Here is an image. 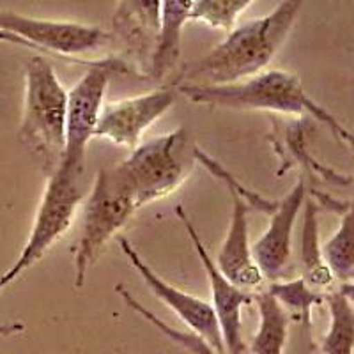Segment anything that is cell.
I'll return each instance as SVG.
<instances>
[{
    "label": "cell",
    "mask_w": 354,
    "mask_h": 354,
    "mask_svg": "<svg viewBox=\"0 0 354 354\" xmlns=\"http://www.w3.org/2000/svg\"><path fill=\"white\" fill-rule=\"evenodd\" d=\"M232 197V216L229 230L214 259L218 270L230 282L245 290H259L264 283V274L255 262L248 234V205L236 192L229 189Z\"/></svg>",
    "instance_id": "obj_13"
},
{
    "label": "cell",
    "mask_w": 354,
    "mask_h": 354,
    "mask_svg": "<svg viewBox=\"0 0 354 354\" xmlns=\"http://www.w3.org/2000/svg\"><path fill=\"white\" fill-rule=\"evenodd\" d=\"M115 290H117V294H119V296L122 298V301H124L126 305L133 310V312H137V314L140 315L144 321H147L149 324H153V326L156 328L160 333H163L165 337H169L172 342L179 344L183 349L189 351L192 354H220V353H216V351H214L209 344L205 342V340H202L198 335L192 333V331L176 330V328H172L170 324H167V322L161 321L160 317H156V315H154L153 312L147 308V306L142 305V303L138 301V299L135 298V296H133V294L129 292L124 286H122V283H119V286L115 287Z\"/></svg>",
    "instance_id": "obj_22"
},
{
    "label": "cell",
    "mask_w": 354,
    "mask_h": 354,
    "mask_svg": "<svg viewBox=\"0 0 354 354\" xmlns=\"http://www.w3.org/2000/svg\"><path fill=\"white\" fill-rule=\"evenodd\" d=\"M195 149L197 145L186 128H176L140 142L126 160L117 163L131 186L138 209L169 197L188 181L197 165Z\"/></svg>",
    "instance_id": "obj_5"
},
{
    "label": "cell",
    "mask_w": 354,
    "mask_h": 354,
    "mask_svg": "<svg viewBox=\"0 0 354 354\" xmlns=\"http://www.w3.org/2000/svg\"><path fill=\"white\" fill-rule=\"evenodd\" d=\"M176 97V88L167 87L106 103L97 119L94 137L135 149L144 133L172 109Z\"/></svg>",
    "instance_id": "obj_9"
},
{
    "label": "cell",
    "mask_w": 354,
    "mask_h": 354,
    "mask_svg": "<svg viewBox=\"0 0 354 354\" xmlns=\"http://www.w3.org/2000/svg\"><path fill=\"white\" fill-rule=\"evenodd\" d=\"M301 6L303 0H282L270 15L230 28L220 44L181 69L177 84H232L268 69L296 25Z\"/></svg>",
    "instance_id": "obj_1"
},
{
    "label": "cell",
    "mask_w": 354,
    "mask_h": 354,
    "mask_svg": "<svg viewBox=\"0 0 354 354\" xmlns=\"http://www.w3.org/2000/svg\"><path fill=\"white\" fill-rule=\"evenodd\" d=\"M128 71V64L113 57L94 61L88 64L87 71L73 85L71 91H68L66 149L61 161L85 169L87 145L94 138L110 80L115 75H124Z\"/></svg>",
    "instance_id": "obj_8"
},
{
    "label": "cell",
    "mask_w": 354,
    "mask_h": 354,
    "mask_svg": "<svg viewBox=\"0 0 354 354\" xmlns=\"http://www.w3.org/2000/svg\"><path fill=\"white\" fill-rule=\"evenodd\" d=\"M306 119H299L296 117V121L287 124L286 128H282V135H278L277 138L273 140L274 149L277 153L282 154V169L280 172H287L289 165H301L308 170L312 176H321L324 177L328 183H333V185H340V186H346L351 185V176H342V174H337L333 169L330 167L322 165L315 160L312 154L308 153L306 149Z\"/></svg>",
    "instance_id": "obj_17"
},
{
    "label": "cell",
    "mask_w": 354,
    "mask_h": 354,
    "mask_svg": "<svg viewBox=\"0 0 354 354\" xmlns=\"http://www.w3.org/2000/svg\"><path fill=\"white\" fill-rule=\"evenodd\" d=\"M0 39L44 50L53 55L78 59L105 48L112 41V34L97 25L46 20L20 12L0 11Z\"/></svg>",
    "instance_id": "obj_7"
},
{
    "label": "cell",
    "mask_w": 354,
    "mask_h": 354,
    "mask_svg": "<svg viewBox=\"0 0 354 354\" xmlns=\"http://www.w3.org/2000/svg\"><path fill=\"white\" fill-rule=\"evenodd\" d=\"M274 299H277L287 312H292L298 315L305 324H310V314L315 305L324 303V292L310 287L301 277L294 280H286V282H277L273 280L268 287Z\"/></svg>",
    "instance_id": "obj_21"
},
{
    "label": "cell",
    "mask_w": 354,
    "mask_h": 354,
    "mask_svg": "<svg viewBox=\"0 0 354 354\" xmlns=\"http://www.w3.org/2000/svg\"><path fill=\"white\" fill-rule=\"evenodd\" d=\"M117 241H119L122 254L126 255L129 264L137 270V273L140 274L142 280L147 283L151 292L165 303L169 308H172L177 314V317L181 319L186 326L192 330V333L198 335V337L209 344L216 353L227 354L223 340H221L220 326H218L216 315H214L211 303L197 298L194 294H188L185 292V290L177 289L176 286H172V283H169L167 280H163V278H161L160 274L142 259V255L135 250V246L129 243L128 238H124V236H117Z\"/></svg>",
    "instance_id": "obj_11"
},
{
    "label": "cell",
    "mask_w": 354,
    "mask_h": 354,
    "mask_svg": "<svg viewBox=\"0 0 354 354\" xmlns=\"http://www.w3.org/2000/svg\"><path fill=\"white\" fill-rule=\"evenodd\" d=\"M84 174L85 169L68 165L64 161L48 174L27 243L11 268L0 274V292L36 266L57 241L64 238L78 207L85 201Z\"/></svg>",
    "instance_id": "obj_4"
},
{
    "label": "cell",
    "mask_w": 354,
    "mask_h": 354,
    "mask_svg": "<svg viewBox=\"0 0 354 354\" xmlns=\"http://www.w3.org/2000/svg\"><path fill=\"white\" fill-rule=\"evenodd\" d=\"M254 2L255 0H194L189 20L201 21L211 28L230 30Z\"/></svg>",
    "instance_id": "obj_23"
},
{
    "label": "cell",
    "mask_w": 354,
    "mask_h": 354,
    "mask_svg": "<svg viewBox=\"0 0 354 354\" xmlns=\"http://www.w3.org/2000/svg\"><path fill=\"white\" fill-rule=\"evenodd\" d=\"M324 303L330 312V328L321 342L322 354H354L353 283L324 292Z\"/></svg>",
    "instance_id": "obj_19"
},
{
    "label": "cell",
    "mask_w": 354,
    "mask_h": 354,
    "mask_svg": "<svg viewBox=\"0 0 354 354\" xmlns=\"http://www.w3.org/2000/svg\"><path fill=\"white\" fill-rule=\"evenodd\" d=\"M177 91L195 105L216 106L229 110H261L282 115L314 117L342 144H353L349 129L331 112L306 94L301 80L283 69H264L245 80L221 85L177 84Z\"/></svg>",
    "instance_id": "obj_2"
},
{
    "label": "cell",
    "mask_w": 354,
    "mask_h": 354,
    "mask_svg": "<svg viewBox=\"0 0 354 354\" xmlns=\"http://www.w3.org/2000/svg\"><path fill=\"white\" fill-rule=\"evenodd\" d=\"M68 91L44 57L34 55L25 68V97L20 137L52 172L66 149Z\"/></svg>",
    "instance_id": "obj_3"
},
{
    "label": "cell",
    "mask_w": 354,
    "mask_h": 354,
    "mask_svg": "<svg viewBox=\"0 0 354 354\" xmlns=\"http://www.w3.org/2000/svg\"><path fill=\"white\" fill-rule=\"evenodd\" d=\"M177 214H179V220L183 221L186 234H188L192 243H194L198 261L204 266L205 277H207L211 289V306H213V312L216 315L221 340H223V346H225V353L241 354L245 351V342H243L241 337V312L243 306L254 301V294L230 282L229 278L218 270L216 264H214V259L211 257L205 245L202 243L197 229H195V225L188 218V214L185 213V209L177 207Z\"/></svg>",
    "instance_id": "obj_10"
},
{
    "label": "cell",
    "mask_w": 354,
    "mask_h": 354,
    "mask_svg": "<svg viewBox=\"0 0 354 354\" xmlns=\"http://www.w3.org/2000/svg\"><path fill=\"white\" fill-rule=\"evenodd\" d=\"M303 227H301V250H299V264L301 278L310 287L321 290H331L335 278L322 257V245L319 239V204L314 197L306 195L303 202Z\"/></svg>",
    "instance_id": "obj_16"
},
{
    "label": "cell",
    "mask_w": 354,
    "mask_h": 354,
    "mask_svg": "<svg viewBox=\"0 0 354 354\" xmlns=\"http://www.w3.org/2000/svg\"><path fill=\"white\" fill-rule=\"evenodd\" d=\"M194 0H161V24L158 43L151 55V77L163 78L181 57L183 28L189 20Z\"/></svg>",
    "instance_id": "obj_15"
},
{
    "label": "cell",
    "mask_w": 354,
    "mask_h": 354,
    "mask_svg": "<svg viewBox=\"0 0 354 354\" xmlns=\"http://www.w3.org/2000/svg\"><path fill=\"white\" fill-rule=\"evenodd\" d=\"M306 185L305 179H298L283 198H278L274 209L271 211V220L259 241L252 246L255 262L262 271L266 280H278L289 264L292 254V232L298 214L301 213L305 202Z\"/></svg>",
    "instance_id": "obj_12"
},
{
    "label": "cell",
    "mask_w": 354,
    "mask_h": 354,
    "mask_svg": "<svg viewBox=\"0 0 354 354\" xmlns=\"http://www.w3.org/2000/svg\"><path fill=\"white\" fill-rule=\"evenodd\" d=\"M259 310V330L252 340V354H286L290 315L270 290L254 294Z\"/></svg>",
    "instance_id": "obj_18"
},
{
    "label": "cell",
    "mask_w": 354,
    "mask_h": 354,
    "mask_svg": "<svg viewBox=\"0 0 354 354\" xmlns=\"http://www.w3.org/2000/svg\"><path fill=\"white\" fill-rule=\"evenodd\" d=\"M161 24V0H117L113 32L137 52L153 55Z\"/></svg>",
    "instance_id": "obj_14"
},
{
    "label": "cell",
    "mask_w": 354,
    "mask_h": 354,
    "mask_svg": "<svg viewBox=\"0 0 354 354\" xmlns=\"http://www.w3.org/2000/svg\"><path fill=\"white\" fill-rule=\"evenodd\" d=\"M25 330V324L20 321L15 322H4V324H0V338L2 337H11V335L21 333Z\"/></svg>",
    "instance_id": "obj_24"
},
{
    "label": "cell",
    "mask_w": 354,
    "mask_h": 354,
    "mask_svg": "<svg viewBox=\"0 0 354 354\" xmlns=\"http://www.w3.org/2000/svg\"><path fill=\"white\" fill-rule=\"evenodd\" d=\"M354 243H353V209L342 214V221L335 234L322 245V257L326 261L335 280L353 283L354 277Z\"/></svg>",
    "instance_id": "obj_20"
},
{
    "label": "cell",
    "mask_w": 354,
    "mask_h": 354,
    "mask_svg": "<svg viewBox=\"0 0 354 354\" xmlns=\"http://www.w3.org/2000/svg\"><path fill=\"white\" fill-rule=\"evenodd\" d=\"M131 186L119 165L96 174L85 204L84 225L75 250V287L82 289L88 270L96 264L103 248L137 213Z\"/></svg>",
    "instance_id": "obj_6"
}]
</instances>
